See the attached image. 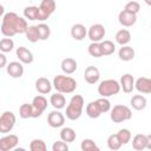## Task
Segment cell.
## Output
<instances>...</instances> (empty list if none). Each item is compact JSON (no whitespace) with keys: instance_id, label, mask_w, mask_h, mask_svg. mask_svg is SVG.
I'll list each match as a JSON object with an SVG mask.
<instances>
[{"instance_id":"44dd1931","label":"cell","mask_w":151,"mask_h":151,"mask_svg":"<svg viewBox=\"0 0 151 151\" xmlns=\"http://www.w3.org/2000/svg\"><path fill=\"white\" fill-rule=\"evenodd\" d=\"M86 35H87V28L83 24H74L71 27V37L74 40L80 41V40L85 39Z\"/></svg>"},{"instance_id":"30bf717a","label":"cell","mask_w":151,"mask_h":151,"mask_svg":"<svg viewBox=\"0 0 151 151\" xmlns=\"http://www.w3.org/2000/svg\"><path fill=\"white\" fill-rule=\"evenodd\" d=\"M32 107H33V118H38L40 117L44 111L47 109V99L42 96V94H39V96H35L32 100Z\"/></svg>"},{"instance_id":"d4e9b609","label":"cell","mask_w":151,"mask_h":151,"mask_svg":"<svg viewBox=\"0 0 151 151\" xmlns=\"http://www.w3.org/2000/svg\"><path fill=\"white\" fill-rule=\"evenodd\" d=\"M85 112H86L87 117H90V118H92V119L99 118V117L101 116V111H100V107H99L97 100H94V101H90V103L86 105Z\"/></svg>"},{"instance_id":"52a82bcc","label":"cell","mask_w":151,"mask_h":151,"mask_svg":"<svg viewBox=\"0 0 151 151\" xmlns=\"http://www.w3.org/2000/svg\"><path fill=\"white\" fill-rule=\"evenodd\" d=\"M39 7V17H38V20L39 21H44V20H47L51 14L55 11V1L54 0H41L40 5L38 6Z\"/></svg>"},{"instance_id":"83f0119b","label":"cell","mask_w":151,"mask_h":151,"mask_svg":"<svg viewBox=\"0 0 151 151\" xmlns=\"http://www.w3.org/2000/svg\"><path fill=\"white\" fill-rule=\"evenodd\" d=\"M100 48H101V53H103V57L104 55H111L116 52V44L111 40H101L100 42Z\"/></svg>"},{"instance_id":"8fae6325","label":"cell","mask_w":151,"mask_h":151,"mask_svg":"<svg viewBox=\"0 0 151 151\" xmlns=\"http://www.w3.org/2000/svg\"><path fill=\"white\" fill-rule=\"evenodd\" d=\"M19 143V138L17 134L6 133L4 137L0 138V151H9L14 150Z\"/></svg>"},{"instance_id":"4316f807","label":"cell","mask_w":151,"mask_h":151,"mask_svg":"<svg viewBox=\"0 0 151 151\" xmlns=\"http://www.w3.org/2000/svg\"><path fill=\"white\" fill-rule=\"evenodd\" d=\"M76 138H77V133H76V131L72 127L66 126V127H63L60 130V139L63 142H65V143L68 144V143L74 142Z\"/></svg>"},{"instance_id":"1f68e13d","label":"cell","mask_w":151,"mask_h":151,"mask_svg":"<svg viewBox=\"0 0 151 151\" xmlns=\"http://www.w3.org/2000/svg\"><path fill=\"white\" fill-rule=\"evenodd\" d=\"M37 28H38V33H39V40H47L51 35V28L47 24H39L37 25Z\"/></svg>"},{"instance_id":"d590c367","label":"cell","mask_w":151,"mask_h":151,"mask_svg":"<svg viewBox=\"0 0 151 151\" xmlns=\"http://www.w3.org/2000/svg\"><path fill=\"white\" fill-rule=\"evenodd\" d=\"M87 52L93 58H100V57H103V53H101V48H100V44L99 42H91L88 45V47H87Z\"/></svg>"},{"instance_id":"74e56055","label":"cell","mask_w":151,"mask_h":151,"mask_svg":"<svg viewBox=\"0 0 151 151\" xmlns=\"http://www.w3.org/2000/svg\"><path fill=\"white\" fill-rule=\"evenodd\" d=\"M29 150L31 151H46L47 145L42 139H33L29 143Z\"/></svg>"},{"instance_id":"cb8c5ba5","label":"cell","mask_w":151,"mask_h":151,"mask_svg":"<svg viewBox=\"0 0 151 151\" xmlns=\"http://www.w3.org/2000/svg\"><path fill=\"white\" fill-rule=\"evenodd\" d=\"M134 50H133V47H131V46H129V45H124V46H122L120 48H119V51H118V57H119V59L120 60H123V61H131L133 58H134Z\"/></svg>"},{"instance_id":"f35d334b","label":"cell","mask_w":151,"mask_h":151,"mask_svg":"<svg viewBox=\"0 0 151 151\" xmlns=\"http://www.w3.org/2000/svg\"><path fill=\"white\" fill-rule=\"evenodd\" d=\"M97 103H98V105L100 107L101 113H106V112H109L111 110V103H110V100L107 98L101 97V98L97 99Z\"/></svg>"},{"instance_id":"6da1fadb","label":"cell","mask_w":151,"mask_h":151,"mask_svg":"<svg viewBox=\"0 0 151 151\" xmlns=\"http://www.w3.org/2000/svg\"><path fill=\"white\" fill-rule=\"evenodd\" d=\"M27 27H28V24L25 18L18 15L15 12H7L2 17L0 31L2 35L12 38L15 34L25 33Z\"/></svg>"},{"instance_id":"ab89813d","label":"cell","mask_w":151,"mask_h":151,"mask_svg":"<svg viewBox=\"0 0 151 151\" xmlns=\"http://www.w3.org/2000/svg\"><path fill=\"white\" fill-rule=\"evenodd\" d=\"M124 9L127 11V12H131V13H134L137 14L139 11H140V5L138 1H134V0H131L129 1L125 6H124Z\"/></svg>"},{"instance_id":"f1b7e54d","label":"cell","mask_w":151,"mask_h":151,"mask_svg":"<svg viewBox=\"0 0 151 151\" xmlns=\"http://www.w3.org/2000/svg\"><path fill=\"white\" fill-rule=\"evenodd\" d=\"M24 17L26 20H38L39 17V7L38 6H27L24 9Z\"/></svg>"},{"instance_id":"ba28073f","label":"cell","mask_w":151,"mask_h":151,"mask_svg":"<svg viewBox=\"0 0 151 151\" xmlns=\"http://www.w3.org/2000/svg\"><path fill=\"white\" fill-rule=\"evenodd\" d=\"M106 34L105 27L101 24H93L87 29V38L91 40V42H100Z\"/></svg>"},{"instance_id":"9a60e30c","label":"cell","mask_w":151,"mask_h":151,"mask_svg":"<svg viewBox=\"0 0 151 151\" xmlns=\"http://www.w3.org/2000/svg\"><path fill=\"white\" fill-rule=\"evenodd\" d=\"M6 71L12 78H21L24 76V66L20 61H11L6 65Z\"/></svg>"},{"instance_id":"5bb4252c","label":"cell","mask_w":151,"mask_h":151,"mask_svg":"<svg viewBox=\"0 0 151 151\" xmlns=\"http://www.w3.org/2000/svg\"><path fill=\"white\" fill-rule=\"evenodd\" d=\"M100 78V72L96 66H87L84 71V79L87 84L94 85L99 81Z\"/></svg>"},{"instance_id":"e575fe53","label":"cell","mask_w":151,"mask_h":151,"mask_svg":"<svg viewBox=\"0 0 151 151\" xmlns=\"http://www.w3.org/2000/svg\"><path fill=\"white\" fill-rule=\"evenodd\" d=\"M13 48H14V41H13L11 38L6 37V38H2V39L0 40V52H2V53H8V52H11Z\"/></svg>"},{"instance_id":"836d02e7","label":"cell","mask_w":151,"mask_h":151,"mask_svg":"<svg viewBox=\"0 0 151 151\" xmlns=\"http://www.w3.org/2000/svg\"><path fill=\"white\" fill-rule=\"evenodd\" d=\"M80 149L83 151H99V146L96 144L94 140H92L90 138H85L81 140Z\"/></svg>"},{"instance_id":"ffe728a7","label":"cell","mask_w":151,"mask_h":151,"mask_svg":"<svg viewBox=\"0 0 151 151\" xmlns=\"http://www.w3.org/2000/svg\"><path fill=\"white\" fill-rule=\"evenodd\" d=\"M60 68L65 74H72L77 71L78 68V63L73 58H65L61 60Z\"/></svg>"},{"instance_id":"7c38bea8","label":"cell","mask_w":151,"mask_h":151,"mask_svg":"<svg viewBox=\"0 0 151 151\" xmlns=\"http://www.w3.org/2000/svg\"><path fill=\"white\" fill-rule=\"evenodd\" d=\"M47 124L53 129L63 127L65 124V116L59 110L54 109V111H51L47 114Z\"/></svg>"},{"instance_id":"4dcf8cb0","label":"cell","mask_w":151,"mask_h":151,"mask_svg":"<svg viewBox=\"0 0 151 151\" xmlns=\"http://www.w3.org/2000/svg\"><path fill=\"white\" fill-rule=\"evenodd\" d=\"M26 39L31 42H37L39 40V33H38V28L35 25H31L27 27L26 32H25Z\"/></svg>"},{"instance_id":"b9f144b4","label":"cell","mask_w":151,"mask_h":151,"mask_svg":"<svg viewBox=\"0 0 151 151\" xmlns=\"http://www.w3.org/2000/svg\"><path fill=\"white\" fill-rule=\"evenodd\" d=\"M6 65H7V58H6L5 53L0 52V70L6 67Z\"/></svg>"},{"instance_id":"e0dca14e","label":"cell","mask_w":151,"mask_h":151,"mask_svg":"<svg viewBox=\"0 0 151 151\" xmlns=\"http://www.w3.org/2000/svg\"><path fill=\"white\" fill-rule=\"evenodd\" d=\"M15 54H17L19 61L22 63V64H26V65L32 64L33 60H34L33 53L27 47H25V46H19L17 48V51H15Z\"/></svg>"},{"instance_id":"d6a6232c","label":"cell","mask_w":151,"mask_h":151,"mask_svg":"<svg viewBox=\"0 0 151 151\" xmlns=\"http://www.w3.org/2000/svg\"><path fill=\"white\" fill-rule=\"evenodd\" d=\"M106 143H107L109 149H110V150H113V151L119 150V149L122 147V143H120V140H119L117 133H112V134H110V136L107 137Z\"/></svg>"},{"instance_id":"5b68a950","label":"cell","mask_w":151,"mask_h":151,"mask_svg":"<svg viewBox=\"0 0 151 151\" xmlns=\"http://www.w3.org/2000/svg\"><path fill=\"white\" fill-rule=\"evenodd\" d=\"M110 111H111L110 118L113 123H123L132 118V111L126 105H122V104L114 105L113 107H111Z\"/></svg>"},{"instance_id":"3957f363","label":"cell","mask_w":151,"mask_h":151,"mask_svg":"<svg viewBox=\"0 0 151 151\" xmlns=\"http://www.w3.org/2000/svg\"><path fill=\"white\" fill-rule=\"evenodd\" d=\"M84 109V98L80 94H74L70 99L66 106V118L70 120H77L80 118Z\"/></svg>"},{"instance_id":"ac0fdd59","label":"cell","mask_w":151,"mask_h":151,"mask_svg":"<svg viewBox=\"0 0 151 151\" xmlns=\"http://www.w3.org/2000/svg\"><path fill=\"white\" fill-rule=\"evenodd\" d=\"M119 85H120V90H123V92L131 93L134 90V78H133V76L130 74V73L123 74L122 78H120Z\"/></svg>"},{"instance_id":"277c9868","label":"cell","mask_w":151,"mask_h":151,"mask_svg":"<svg viewBox=\"0 0 151 151\" xmlns=\"http://www.w3.org/2000/svg\"><path fill=\"white\" fill-rule=\"evenodd\" d=\"M119 91H120V85L119 81L116 79H105L100 81L98 85V94L100 97L109 98L118 94Z\"/></svg>"},{"instance_id":"484cf974","label":"cell","mask_w":151,"mask_h":151,"mask_svg":"<svg viewBox=\"0 0 151 151\" xmlns=\"http://www.w3.org/2000/svg\"><path fill=\"white\" fill-rule=\"evenodd\" d=\"M114 39H116V42L119 44L120 46H124V45H127L131 40V33L129 29L126 28H122L119 29L116 35H114Z\"/></svg>"},{"instance_id":"8d00e7d4","label":"cell","mask_w":151,"mask_h":151,"mask_svg":"<svg viewBox=\"0 0 151 151\" xmlns=\"http://www.w3.org/2000/svg\"><path fill=\"white\" fill-rule=\"evenodd\" d=\"M117 136L122 143V145H125L127 144L129 142H131V138H132V134H131V131L129 129H120L118 132H117Z\"/></svg>"},{"instance_id":"7a4b0ae2","label":"cell","mask_w":151,"mask_h":151,"mask_svg":"<svg viewBox=\"0 0 151 151\" xmlns=\"http://www.w3.org/2000/svg\"><path fill=\"white\" fill-rule=\"evenodd\" d=\"M52 86L55 88L57 92H60L63 94L73 93L77 88V81L74 78L66 76V74H58L53 78Z\"/></svg>"},{"instance_id":"7bdbcfd3","label":"cell","mask_w":151,"mask_h":151,"mask_svg":"<svg viewBox=\"0 0 151 151\" xmlns=\"http://www.w3.org/2000/svg\"><path fill=\"white\" fill-rule=\"evenodd\" d=\"M4 14H5V8H4L2 5H0V18L4 17Z\"/></svg>"},{"instance_id":"9c48e42d","label":"cell","mask_w":151,"mask_h":151,"mask_svg":"<svg viewBox=\"0 0 151 151\" xmlns=\"http://www.w3.org/2000/svg\"><path fill=\"white\" fill-rule=\"evenodd\" d=\"M132 147L137 151H142L145 149H151V134L137 133L132 138Z\"/></svg>"},{"instance_id":"60d3db41","label":"cell","mask_w":151,"mask_h":151,"mask_svg":"<svg viewBox=\"0 0 151 151\" xmlns=\"http://www.w3.org/2000/svg\"><path fill=\"white\" fill-rule=\"evenodd\" d=\"M67 150H68V144L63 142L61 139L54 142L52 145V151H67Z\"/></svg>"},{"instance_id":"ee69618b","label":"cell","mask_w":151,"mask_h":151,"mask_svg":"<svg viewBox=\"0 0 151 151\" xmlns=\"http://www.w3.org/2000/svg\"><path fill=\"white\" fill-rule=\"evenodd\" d=\"M145 1V4L147 5V6H151V0H144Z\"/></svg>"},{"instance_id":"603a6c76","label":"cell","mask_w":151,"mask_h":151,"mask_svg":"<svg viewBox=\"0 0 151 151\" xmlns=\"http://www.w3.org/2000/svg\"><path fill=\"white\" fill-rule=\"evenodd\" d=\"M50 104L55 109V110H61L66 106V98L63 93L55 92L50 97Z\"/></svg>"},{"instance_id":"f546056e","label":"cell","mask_w":151,"mask_h":151,"mask_svg":"<svg viewBox=\"0 0 151 151\" xmlns=\"http://www.w3.org/2000/svg\"><path fill=\"white\" fill-rule=\"evenodd\" d=\"M19 116L22 119H28V118H33V107L32 104H21L19 107Z\"/></svg>"},{"instance_id":"8992f818","label":"cell","mask_w":151,"mask_h":151,"mask_svg":"<svg viewBox=\"0 0 151 151\" xmlns=\"http://www.w3.org/2000/svg\"><path fill=\"white\" fill-rule=\"evenodd\" d=\"M17 122V117L12 111H5L0 116V133H9Z\"/></svg>"},{"instance_id":"d6986e66","label":"cell","mask_w":151,"mask_h":151,"mask_svg":"<svg viewBox=\"0 0 151 151\" xmlns=\"http://www.w3.org/2000/svg\"><path fill=\"white\" fill-rule=\"evenodd\" d=\"M52 83L45 78V77H40L35 80V90L40 93V94H47L52 91Z\"/></svg>"},{"instance_id":"2e32d148","label":"cell","mask_w":151,"mask_h":151,"mask_svg":"<svg viewBox=\"0 0 151 151\" xmlns=\"http://www.w3.org/2000/svg\"><path fill=\"white\" fill-rule=\"evenodd\" d=\"M134 88L143 94L151 93V79L147 77H139L134 80Z\"/></svg>"},{"instance_id":"7402d4cb","label":"cell","mask_w":151,"mask_h":151,"mask_svg":"<svg viewBox=\"0 0 151 151\" xmlns=\"http://www.w3.org/2000/svg\"><path fill=\"white\" fill-rule=\"evenodd\" d=\"M130 104L131 107L136 111H143L146 105H147V100L143 94H134L132 96V98L130 99Z\"/></svg>"},{"instance_id":"4fadbf2b","label":"cell","mask_w":151,"mask_h":151,"mask_svg":"<svg viewBox=\"0 0 151 151\" xmlns=\"http://www.w3.org/2000/svg\"><path fill=\"white\" fill-rule=\"evenodd\" d=\"M118 21L122 26L124 27H131L136 24L137 21V14L134 13H131V12H127L125 9L120 11L119 14H118Z\"/></svg>"}]
</instances>
